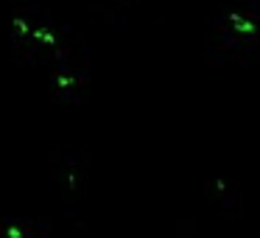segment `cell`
Returning <instances> with one entry per match:
<instances>
[{
  "label": "cell",
  "instance_id": "cell-4",
  "mask_svg": "<svg viewBox=\"0 0 260 238\" xmlns=\"http://www.w3.org/2000/svg\"><path fill=\"white\" fill-rule=\"evenodd\" d=\"M0 238H53L45 221L34 219H0Z\"/></svg>",
  "mask_w": 260,
  "mask_h": 238
},
{
  "label": "cell",
  "instance_id": "cell-2",
  "mask_svg": "<svg viewBox=\"0 0 260 238\" xmlns=\"http://www.w3.org/2000/svg\"><path fill=\"white\" fill-rule=\"evenodd\" d=\"M48 180H51V191L64 202H79L90 193L92 182V165L87 154L81 152H56L48 168Z\"/></svg>",
  "mask_w": 260,
  "mask_h": 238
},
{
  "label": "cell",
  "instance_id": "cell-3",
  "mask_svg": "<svg viewBox=\"0 0 260 238\" xmlns=\"http://www.w3.org/2000/svg\"><path fill=\"white\" fill-rule=\"evenodd\" d=\"M202 196L218 213H232L238 207V188L224 176H207L202 182Z\"/></svg>",
  "mask_w": 260,
  "mask_h": 238
},
{
  "label": "cell",
  "instance_id": "cell-1",
  "mask_svg": "<svg viewBox=\"0 0 260 238\" xmlns=\"http://www.w3.org/2000/svg\"><path fill=\"white\" fill-rule=\"evenodd\" d=\"M204 59L213 68L249 65L260 48V20L254 9L226 6L202 37Z\"/></svg>",
  "mask_w": 260,
  "mask_h": 238
}]
</instances>
